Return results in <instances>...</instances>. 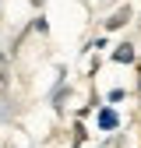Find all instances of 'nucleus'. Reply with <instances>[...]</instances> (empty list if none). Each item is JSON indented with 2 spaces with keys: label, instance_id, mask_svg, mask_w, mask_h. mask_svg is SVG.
<instances>
[{
  "label": "nucleus",
  "instance_id": "1",
  "mask_svg": "<svg viewBox=\"0 0 141 148\" xmlns=\"http://www.w3.org/2000/svg\"><path fill=\"white\" fill-rule=\"evenodd\" d=\"M99 127H102V131H116V127H120L116 109H110V106H106V109H99Z\"/></svg>",
  "mask_w": 141,
  "mask_h": 148
},
{
  "label": "nucleus",
  "instance_id": "2",
  "mask_svg": "<svg viewBox=\"0 0 141 148\" xmlns=\"http://www.w3.org/2000/svg\"><path fill=\"white\" fill-rule=\"evenodd\" d=\"M127 18H131V11L123 7V11H116V14L110 18V21H106V28H120V25H127Z\"/></svg>",
  "mask_w": 141,
  "mask_h": 148
},
{
  "label": "nucleus",
  "instance_id": "3",
  "mask_svg": "<svg viewBox=\"0 0 141 148\" xmlns=\"http://www.w3.org/2000/svg\"><path fill=\"white\" fill-rule=\"evenodd\" d=\"M113 60H116V64H131V60H134V49H131V46H120V49L113 53Z\"/></svg>",
  "mask_w": 141,
  "mask_h": 148
},
{
  "label": "nucleus",
  "instance_id": "4",
  "mask_svg": "<svg viewBox=\"0 0 141 148\" xmlns=\"http://www.w3.org/2000/svg\"><path fill=\"white\" fill-rule=\"evenodd\" d=\"M138 92H141V78H138Z\"/></svg>",
  "mask_w": 141,
  "mask_h": 148
}]
</instances>
